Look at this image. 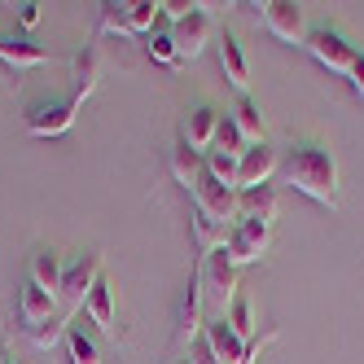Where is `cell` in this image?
Masks as SVG:
<instances>
[{"label": "cell", "instance_id": "obj_18", "mask_svg": "<svg viewBox=\"0 0 364 364\" xmlns=\"http://www.w3.org/2000/svg\"><path fill=\"white\" fill-rule=\"evenodd\" d=\"M66 355H70V364H110V355L97 347V338L84 329V325H66Z\"/></svg>", "mask_w": 364, "mask_h": 364}, {"label": "cell", "instance_id": "obj_5", "mask_svg": "<svg viewBox=\"0 0 364 364\" xmlns=\"http://www.w3.org/2000/svg\"><path fill=\"white\" fill-rule=\"evenodd\" d=\"M193 206L206 215V220H215L220 228H232L242 220V198H237V189H224L215 176H206L202 171V180L193 185Z\"/></svg>", "mask_w": 364, "mask_h": 364}, {"label": "cell", "instance_id": "obj_12", "mask_svg": "<svg viewBox=\"0 0 364 364\" xmlns=\"http://www.w3.org/2000/svg\"><path fill=\"white\" fill-rule=\"evenodd\" d=\"M202 307H206V299H202V277H198V268H193V281H189L185 307H180V325H176V343H180V347L198 343V333L206 329V321H202Z\"/></svg>", "mask_w": 364, "mask_h": 364}, {"label": "cell", "instance_id": "obj_31", "mask_svg": "<svg viewBox=\"0 0 364 364\" xmlns=\"http://www.w3.org/2000/svg\"><path fill=\"white\" fill-rule=\"evenodd\" d=\"M18 22H22V27H36V22H40V5H36V0H27V5L18 9Z\"/></svg>", "mask_w": 364, "mask_h": 364}, {"label": "cell", "instance_id": "obj_20", "mask_svg": "<svg viewBox=\"0 0 364 364\" xmlns=\"http://www.w3.org/2000/svg\"><path fill=\"white\" fill-rule=\"evenodd\" d=\"M237 198H242V220H264V224H272V220H277V206H281V198H277V189H272V185L242 189Z\"/></svg>", "mask_w": 364, "mask_h": 364}, {"label": "cell", "instance_id": "obj_9", "mask_svg": "<svg viewBox=\"0 0 364 364\" xmlns=\"http://www.w3.org/2000/svg\"><path fill=\"white\" fill-rule=\"evenodd\" d=\"M211 5H198L185 22H176L171 27V40H176V53H180V62L185 58H198L206 44L215 40V22H211V14H206Z\"/></svg>", "mask_w": 364, "mask_h": 364}, {"label": "cell", "instance_id": "obj_3", "mask_svg": "<svg viewBox=\"0 0 364 364\" xmlns=\"http://www.w3.org/2000/svg\"><path fill=\"white\" fill-rule=\"evenodd\" d=\"M101 277V250H84L80 259H70L62 268V290H58V303H62V321L70 325L75 311H80L92 294V285Z\"/></svg>", "mask_w": 364, "mask_h": 364}, {"label": "cell", "instance_id": "obj_7", "mask_svg": "<svg viewBox=\"0 0 364 364\" xmlns=\"http://www.w3.org/2000/svg\"><path fill=\"white\" fill-rule=\"evenodd\" d=\"M75 114H80V101H75V97L40 101V106L27 110V132H31V136H62V132H70Z\"/></svg>", "mask_w": 364, "mask_h": 364}, {"label": "cell", "instance_id": "obj_17", "mask_svg": "<svg viewBox=\"0 0 364 364\" xmlns=\"http://www.w3.org/2000/svg\"><path fill=\"white\" fill-rule=\"evenodd\" d=\"M167 167H171V176L180 180V185L193 193V185L202 180V171H206V154H198V149H189L185 141H180V145L167 154Z\"/></svg>", "mask_w": 364, "mask_h": 364}, {"label": "cell", "instance_id": "obj_22", "mask_svg": "<svg viewBox=\"0 0 364 364\" xmlns=\"http://www.w3.org/2000/svg\"><path fill=\"white\" fill-rule=\"evenodd\" d=\"M232 123H237V132L246 136V145H259V141H264V110H259L255 97H242V101H237Z\"/></svg>", "mask_w": 364, "mask_h": 364}, {"label": "cell", "instance_id": "obj_27", "mask_svg": "<svg viewBox=\"0 0 364 364\" xmlns=\"http://www.w3.org/2000/svg\"><path fill=\"white\" fill-rule=\"evenodd\" d=\"M215 149H220V154H232V159H242V154L250 149V145H246V136L237 132V123H232V114H224V119H220V132H215Z\"/></svg>", "mask_w": 364, "mask_h": 364}, {"label": "cell", "instance_id": "obj_21", "mask_svg": "<svg viewBox=\"0 0 364 364\" xmlns=\"http://www.w3.org/2000/svg\"><path fill=\"white\" fill-rule=\"evenodd\" d=\"M48 53L40 44L31 40H22V36H0V62H9L14 70H27V66H40Z\"/></svg>", "mask_w": 364, "mask_h": 364}, {"label": "cell", "instance_id": "obj_19", "mask_svg": "<svg viewBox=\"0 0 364 364\" xmlns=\"http://www.w3.org/2000/svg\"><path fill=\"white\" fill-rule=\"evenodd\" d=\"M97 80H101V53H97V44H88L80 58H75V88H70V97L84 101L92 97V88H97Z\"/></svg>", "mask_w": 364, "mask_h": 364}, {"label": "cell", "instance_id": "obj_24", "mask_svg": "<svg viewBox=\"0 0 364 364\" xmlns=\"http://www.w3.org/2000/svg\"><path fill=\"white\" fill-rule=\"evenodd\" d=\"M145 53H149V62H159V66H180V53H176L171 27H163V31H149V44H145Z\"/></svg>", "mask_w": 364, "mask_h": 364}, {"label": "cell", "instance_id": "obj_26", "mask_svg": "<svg viewBox=\"0 0 364 364\" xmlns=\"http://www.w3.org/2000/svg\"><path fill=\"white\" fill-rule=\"evenodd\" d=\"M206 176H215L224 189H237V159H232V154L211 149V154H206Z\"/></svg>", "mask_w": 364, "mask_h": 364}, {"label": "cell", "instance_id": "obj_1", "mask_svg": "<svg viewBox=\"0 0 364 364\" xmlns=\"http://www.w3.org/2000/svg\"><path fill=\"white\" fill-rule=\"evenodd\" d=\"M285 185H294L299 193L316 198L325 206H338V159L325 145H299L281 159Z\"/></svg>", "mask_w": 364, "mask_h": 364}, {"label": "cell", "instance_id": "obj_16", "mask_svg": "<svg viewBox=\"0 0 364 364\" xmlns=\"http://www.w3.org/2000/svg\"><path fill=\"white\" fill-rule=\"evenodd\" d=\"M62 259H58V250H36L31 255V268H27V281L31 285H40L44 294H53L58 299V290H62Z\"/></svg>", "mask_w": 364, "mask_h": 364}, {"label": "cell", "instance_id": "obj_8", "mask_svg": "<svg viewBox=\"0 0 364 364\" xmlns=\"http://www.w3.org/2000/svg\"><path fill=\"white\" fill-rule=\"evenodd\" d=\"M259 14H264V27L277 40H285V44H307V22H303V9L294 5V0H264Z\"/></svg>", "mask_w": 364, "mask_h": 364}, {"label": "cell", "instance_id": "obj_28", "mask_svg": "<svg viewBox=\"0 0 364 364\" xmlns=\"http://www.w3.org/2000/svg\"><path fill=\"white\" fill-rule=\"evenodd\" d=\"M97 27L106 31V36H132V31H127V5H114V0H106V5H101Z\"/></svg>", "mask_w": 364, "mask_h": 364}, {"label": "cell", "instance_id": "obj_25", "mask_svg": "<svg viewBox=\"0 0 364 364\" xmlns=\"http://www.w3.org/2000/svg\"><path fill=\"white\" fill-rule=\"evenodd\" d=\"M154 22H159V5H154V0H132V5H127V31L132 36H149Z\"/></svg>", "mask_w": 364, "mask_h": 364}, {"label": "cell", "instance_id": "obj_29", "mask_svg": "<svg viewBox=\"0 0 364 364\" xmlns=\"http://www.w3.org/2000/svg\"><path fill=\"white\" fill-rule=\"evenodd\" d=\"M27 338H31V343L40 347V351H48V347H53V343H62V338H66V321H44V325H36V329H27Z\"/></svg>", "mask_w": 364, "mask_h": 364}, {"label": "cell", "instance_id": "obj_30", "mask_svg": "<svg viewBox=\"0 0 364 364\" xmlns=\"http://www.w3.org/2000/svg\"><path fill=\"white\" fill-rule=\"evenodd\" d=\"M347 80H351V88H355V97L364 101V53L355 58V66H351V75H347Z\"/></svg>", "mask_w": 364, "mask_h": 364}, {"label": "cell", "instance_id": "obj_32", "mask_svg": "<svg viewBox=\"0 0 364 364\" xmlns=\"http://www.w3.org/2000/svg\"><path fill=\"white\" fill-rule=\"evenodd\" d=\"M193 360H198V364H215V355H211V347H206V338H202V343L193 347Z\"/></svg>", "mask_w": 364, "mask_h": 364}, {"label": "cell", "instance_id": "obj_14", "mask_svg": "<svg viewBox=\"0 0 364 364\" xmlns=\"http://www.w3.org/2000/svg\"><path fill=\"white\" fill-rule=\"evenodd\" d=\"M220 70H224V84L232 92H242L250 88V66H246V53H242V44L232 40V36H220Z\"/></svg>", "mask_w": 364, "mask_h": 364}, {"label": "cell", "instance_id": "obj_13", "mask_svg": "<svg viewBox=\"0 0 364 364\" xmlns=\"http://www.w3.org/2000/svg\"><path fill=\"white\" fill-rule=\"evenodd\" d=\"M84 311H88V321L106 333V338H114L119 333V325H114V285L106 281V272L97 277V285H92V294H88V303H84Z\"/></svg>", "mask_w": 364, "mask_h": 364}, {"label": "cell", "instance_id": "obj_11", "mask_svg": "<svg viewBox=\"0 0 364 364\" xmlns=\"http://www.w3.org/2000/svg\"><path fill=\"white\" fill-rule=\"evenodd\" d=\"M215 132H220V114L211 106H193L185 110V123H180V141L198 154H211L215 149Z\"/></svg>", "mask_w": 364, "mask_h": 364}, {"label": "cell", "instance_id": "obj_6", "mask_svg": "<svg viewBox=\"0 0 364 364\" xmlns=\"http://www.w3.org/2000/svg\"><path fill=\"white\" fill-rule=\"evenodd\" d=\"M268 246H272V224H264V220H237L224 232V250L237 268L259 264V259L268 255Z\"/></svg>", "mask_w": 364, "mask_h": 364}, {"label": "cell", "instance_id": "obj_23", "mask_svg": "<svg viewBox=\"0 0 364 364\" xmlns=\"http://www.w3.org/2000/svg\"><path fill=\"white\" fill-rule=\"evenodd\" d=\"M224 325H228L232 333H237L242 343H250V338H255V311H250V299H246V294H237V299H232V307H228Z\"/></svg>", "mask_w": 364, "mask_h": 364}, {"label": "cell", "instance_id": "obj_2", "mask_svg": "<svg viewBox=\"0 0 364 364\" xmlns=\"http://www.w3.org/2000/svg\"><path fill=\"white\" fill-rule=\"evenodd\" d=\"M198 277H202V299H206V307H215V321H224L228 307H232V299L242 294L237 290V264L228 259L224 246H215L211 255L198 259Z\"/></svg>", "mask_w": 364, "mask_h": 364}, {"label": "cell", "instance_id": "obj_33", "mask_svg": "<svg viewBox=\"0 0 364 364\" xmlns=\"http://www.w3.org/2000/svg\"><path fill=\"white\" fill-rule=\"evenodd\" d=\"M5 364H22V360H5Z\"/></svg>", "mask_w": 364, "mask_h": 364}, {"label": "cell", "instance_id": "obj_10", "mask_svg": "<svg viewBox=\"0 0 364 364\" xmlns=\"http://www.w3.org/2000/svg\"><path fill=\"white\" fill-rule=\"evenodd\" d=\"M277 167H281V159H277V149H272L268 141L250 145L242 159H237V193H242V189H259V185H268Z\"/></svg>", "mask_w": 364, "mask_h": 364}, {"label": "cell", "instance_id": "obj_4", "mask_svg": "<svg viewBox=\"0 0 364 364\" xmlns=\"http://www.w3.org/2000/svg\"><path fill=\"white\" fill-rule=\"evenodd\" d=\"M307 53L316 58L329 75H351L355 58H360V48L343 36V31H333V27H316V31H307Z\"/></svg>", "mask_w": 364, "mask_h": 364}, {"label": "cell", "instance_id": "obj_15", "mask_svg": "<svg viewBox=\"0 0 364 364\" xmlns=\"http://www.w3.org/2000/svg\"><path fill=\"white\" fill-rule=\"evenodd\" d=\"M53 311H58V299H53V294H44L40 285H31V281L22 285V294H18V316H22V325H27V329L53 321Z\"/></svg>", "mask_w": 364, "mask_h": 364}]
</instances>
